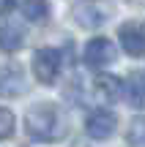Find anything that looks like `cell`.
<instances>
[{
    "label": "cell",
    "mask_w": 145,
    "mask_h": 147,
    "mask_svg": "<svg viewBox=\"0 0 145 147\" xmlns=\"http://www.w3.org/2000/svg\"><path fill=\"white\" fill-rule=\"evenodd\" d=\"M25 131L30 139L36 142H58L63 139V134L69 131V123H66V115L58 109V104H49V101H41V104H33L25 115Z\"/></svg>",
    "instance_id": "cell-1"
},
{
    "label": "cell",
    "mask_w": 145,
    "mask_h": 147,
    "mask_svg": "<svg viewBox=\"0 0 145 147\" xmlns=\"http://www.w3.org/2000/svg\"><path fill=\"white\" fill-rule=\"evenodd\" d=\"M115 14V5L110 0H80V3L71 8V16L80 27H101L112 19Z\"/></svg>",
    "instance_id": "cell-2"
},
{
    "label": "cell",
    "mask_w": 145,
    "mask_h": 147,
    "mask_svg": "<svg viewBox=\"0 0 145 147\" xmlns=\"http://www.w3.org/2000/svg\"><path fill=\"white\" fill-rule=\"evenodd\" d=\"M60 49H52V47H44V49H36L33 52V60H30V68H33V76L38 79L41 84H52L60 74Z\"/></svg>",
    "instance_id": "cell-3"
},
{
    "label": "cell",
    "mask_w": 145,
    "mask_h": 147,
    "mask_svg": "<svg viewBox=\"0 0 145 147\" xmlns=\"http://www.w3.org/2000/svg\"><path fill=\"white\" fill-rule=\"evenodd\" d=\"M82 57H85V65H91V68H104L115 60V47L110 38H91L85 44Z\"/></svg>",
    "instance_id": "cell-4"
},
{
    "label": "cell",
    "mask_w": 145,
    "mask_h": 147,
    "mask_svg": "<svg viewBox=\"0 0 145 147\" xmlns=\"http://www.w3.org/2000/svg\"><path fill=\"white\" fill-rule=\"evenodd\" d=\"M27 90V79L19 65H3L0 68V98H16Z\"/></svg>",
    "instance_id": "cell-5"
},
{
    "label": "cell",
    "mask_w": 145,
    "mask_h": 147,
    "mask_svg": "<svg viewBox=\"0 0 145 147\" xmlns=\"http://www.w3.org/2000/svg\"><path fill=\"white\" fill-rule=\"evenodd\" d=\"M118 41H120V47H123V52L131 55V57H142L145 55V33H142L140 25H134V22L120 25Z\"/></svg>",
    "instance_id": "cell-6"
},
{
    "label": "cell",
    "mask_w": 145,
    "mask_h": 147,
    "mask_svg": "<svg viewBox=\"0 0 145 147\" xmlns=\"http://www.w3.org/2000/svg\"><path fill=\"white\" fill-rule=\"evenodd\" d=\"M115 125H118V117H115L112 112H107V109L91 112L88 120H85V131H88V136H93V139H107L110 134L115 131Z\"/></svg>",
    "instance_id": "cell-7"
},
{
    "label": "cell",
    "mask_w": 145,
    "mask_h": 147,
    "mask_svg": "<svg viewBox=\"0 0 145 147\" xmlns=\"http://www.w3.org/2000/svg\"><path fill=\"white\" fill-rule=\"evenodd\" d=\"M93 95L104 104H112V101L123 98V82L112 74H99L93 79Z\"/></svg>",
    "instance_id": "cell-8"
},
{
    "label": "cell",
    "mask_w": 145,
    "mask_h": 147,
    "mask_svg": "<svg viewBox=\"0 0 145 147\" xmlns=\"http://www.w3.org/2000/svg\"><path fill=\"white\" fill-rule=\"evenodd\" d=\"M25 41V27L16 22H3L0 25V52H16Z\"/></svg>",
    "instance_id": "cell-9"
},
{
    "label": "cell",
    "mask_w": 145,
    "mask_h": 147,
    "mask_svg": "<svg viewBox=\"0 0 145 147\" xmlns=\"http://www.w3.org/2000/svg\"><path fill=\"white\" fill-rule=\"evenodd\" d=\"M22 14L30 22H41V19L49 16V3L47 0H25L22 3Z\"/></svg>",
    "instance_id": "cell-10"
},
{
    "label": "cell",
    "mask_w": 145,
    "mask_h": 147,
    "mask_svg": "<svg viewBox=\"0 0 145 147\" xmlns=\"http://www.w3.org/2000/svg\"><path fill=\"white\" fill-rule=\"evenodd\" d=\"M126 139H129L131 147H145V115H140V117H134V120H131Z\"/></svg>",
    "instance_id": "cell-11"
},
{
    "label": "cell",
    "mask_w": 145,
    "mask_h": 147,
    "mask_svg": "<svg viewBox=\"0 0 145 147\" xmlns=\"http://www.w3.org/2000/svg\"><path fill=\"white\" fill-rule=\"evenodd\" d=\"M14 125H16L14 112L5 109V106H0V142H3V139H8L11 134H14Z\"/></svg>",
    "instance_id": "cell-12"
},
{
    "label": "cell",
    "mask_w": 145,
    "mask_h": 147,
    "mask_svg": "<svg viewBox=\"0 0 145 147\" xmlns=\"http://www.w3.org/2000/svg\"><path fill=\"white\" fill-rule=\"evenodd\" d=\"M14 8H16V0H0V16L11 14Z\"/></svg>",
    "instance_id": "cell-13"
},
{
    "label": "cell",
    "mask_w": 145,
    "mask_h": 147,
    "mask_svg": "<svg viewBox=\"0 0 145 147\" xmlns=\"http://www.w3.org/2000/svg\"><path fill=\"white\" fill-rule=\"evenodd\" d=\"M134 79H137V82H140V87L145 90V71H142V74H137V76H134Z\"/></svg>",
    "instance_id": "cell-14"
},
{
    "label": "cell",
    "mask_w": 145,
    "mask_h": 147,
    "mask_svg": "<svg viewBox=\"0 0 145 147\" xmlns=\"http://www.w3.org/2000/svg\"><path fill=\"white\" fill-rule=\"evenodd\" d=\"M140 27H142V33H145V25H140Z\"/></svg>",
    "instance_id": "cell-15"
}]
</instances>
